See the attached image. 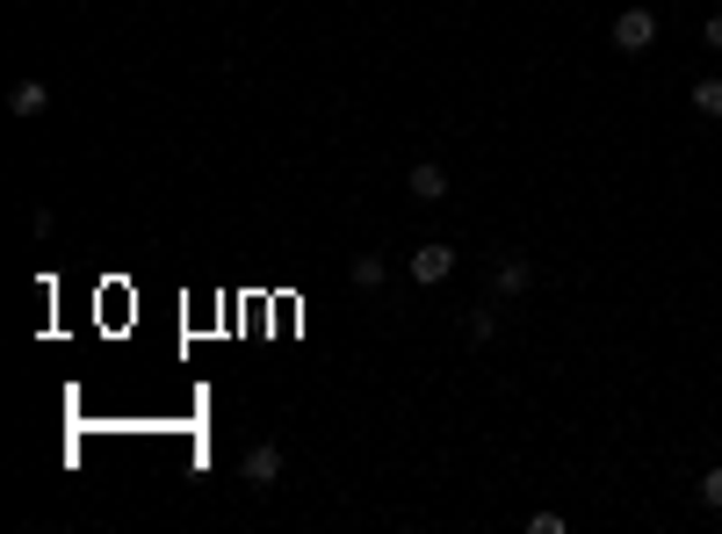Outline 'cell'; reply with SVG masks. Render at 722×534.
<instances>
[{
    "mask_svg": "<svg viewBox=\"0 0 722 534\" xmlns=\"http://www.w3.org/2000/svg\"><path fill=\"white\" fill-rule=\"evenodd\" d=\"M354 282H361V289H376V282H383V260L361 253V260H354Z\"/></svg>",
    "mask_w": 722,
    "mask_h": 534,
    "instance_id": "8",
    "label": "cell"
},
{
    "mask_svg": "<svg viewBox=\"0 0 722 534\" xmlns=\"http://www.w3.org/2000/svg\"><path fill=\"white\" fill-rule=\"evenodd\" d=\"M701 36H708V52H722V15H708V30H701Z\"/></svg>",
    "mask_w": 722,
    "mask_h": 534,
    "instance_id": "10",
    "label": "cell"
},
{
    "mask_svg": "<svg viewBox=\"0 0 722 534\" xmlns=\"http://www.w3.org/2000/svg\"><path fill=\"white\" fill-rule=\"evenodd\" d=\"M405 189H413V203H448V167H433V159H419Z\"/></svg>",
    "mask_w": 722,
    "mask_h": 534,
    "instance_id": "4",
    "label": "cell"
},
{
    "mask_svg": "<svg viewBox=\"0 0 722 534\" xmlns=\"http://www.w3.org/2000/svg\"><path fill=\"white\" fill-rule=\"evenodd\" d=\"M448 275H455V246L427 239V246L413 253V282H427V289H433V282H448Z\"/></svg>",
    "mask_w": 722,
    "mask_h": 534,
    "instance_id": "2",
    "label": "cell"
},
{
    "mask_svg": "<svg viewBox=\"0 0 722 534\" xmlns=\"http://www.w3.org/2000/svg\"><path fill=\"white\" fill-rule=\"evenodd\" d=\"M693 491H701V505H715V513H722V469H708V477L693 484Z\"/></svg>",
    "mask_w": 722,
    "mask_h": 534,
    "instance_id": "9",
    "label": "cell"
},
{
    "mask_svg": "<svg viewBox=\"0 0 722 534\" xmlns=\"http://www.w3.org/2000/svg\"><path fill=\"white\" fill-rule=\"evenodd\" d=\"M693 109H701V116H722V80H693Z\"/></svg>",
    "mask_w": 722,
    "mask_h": 534,
    "instance_id": "7",
    "label": "cell"
},
{
    "mask_svg": "<svg viewBox=\"0 0 722 534\" xmlns=\"http://www.w3.org/2000/svg\"><path fill=\"white\" fill-rule=\"evenodd\" d=\"M246 477H253V484H275V477H282V448H268V441H260V448L246 455Z\"/></svg>",
    "mask_w": 722,
    "mask_h": 534,
    "instance_id": "5",
    "label": "cell"
},
{
    "mask_svg": "<svg viewBox=\"0 0 722 534\" xmlns=\"http://www.w3.org/2000/svg\"><path fill=\"white\" fill-rule=\"evenodd\" d=\"M657 44V15L651 8H621L614 15V52H651Z\"/></svg>",
    "mask_w": 722,
    "mask_h": 534,
    "instance_id": "1",
    "label": "cell"
},
{
    "mask_svg": "<svg viewBox=\"0 0 722 534\" xmlns=\"http://www.w3.org/2000/svg\"><path fill=\"white\" fill-rule=\"evenodd\" d=\"M528 282H534V268H528V260H499V268H492V296H499V304H514V296L520 289H528Z\"/></svg>",
    "mask_w": 722,
    "mask_h": 534,
    "instance_id": "3",
    "label": "cell"
},
{
    "mask_svg": "<svg viewBox=\"0 0 722 534\" xmlns=\"http://www.w3.org/2000/svg\"><path fill=\"white\" fill-rule=\"evenodd\" d=\"M44 109H52V87H44V80H22L15 87V116H44Z\"/></svg>",
    "mask_w": 722,
    "mask_h": 534,
    "instance_id": "6",
    "label": "cell"
}]
</instances>
